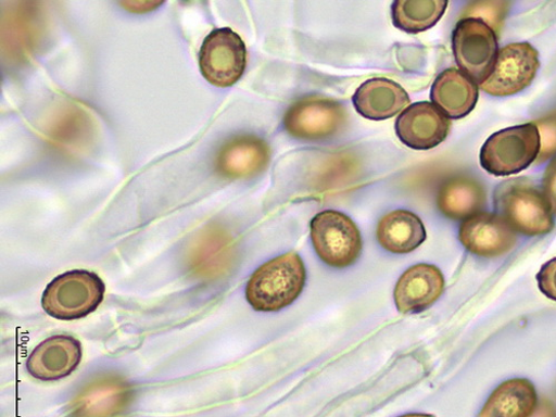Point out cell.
Instances as JSON below:
<instances>
[{"label":"cell","mask_w":556,"mask_h":417,"mask_svg":"<svg viewBox=\"0 0 556 417\" xmlns=\"http://www.w3.org/2000/svg\"><path fill=\"white\" fill-rule=\"evenodd\" d=\"M346 117V111L339 102L306 97L290 106L285 116V127L295 138L319 141L341 130Z\"/></svg>","instance_id":"obj_9"},{"label":"cell","mask_w":556,"mask_h":417,"mask_svg":"<svg viewBox=\"0 0 556 417\" xmlns=\"http://www.w3.org/2000/svg\"><path fill=\"white\" fill-rule=\"evenodd\" d=\"M450 129V119L429 102L409 105L395 123L400 141L415 151H429L439 147L445 141Z\"/></svg>","instance_id":"obj_10"},{"label":"cell","mask_w":556,"mask_h":417,"mask_svg":"<svg viewBox=\"0 0 556 417\" xmlns=\"http://www.w3.org/2000/svg\"><path fill=\"white\" fill-rule=\"evenodd\" d=\"M543 194L552 213L556 215V159L547 166L543 178Z\"/></svg>","instance_id":"obj_24"},{"label":"cell","mask_w":556,"mask_h":417,"mask_svg":"<svg viewBox=\"0 0 556 417\" xmlns=\"http://www.w3.org/2000/svg\"><path fill=\"white\" fill-rule=\"evenodd\" d=\"M104 295L105 285L98 274L76 269L58 276L46 288L41 306L56 319L74 320L96 312Z\"/></svg>","instance_id":"obj_3"},{"label":"cell","mask_w":556,"mask_h":417,"mask_svg":"<svg viewBox=\"0 0 556 417\" xmlns=\"http://www.w3.org/2000/svg\"><path fill=\"white\" fill-rule=\"evenodd\" d=\"M270 159L269 147L254 135L230 139L219 151L216 167L228 178H250L263 172Z\"/></svg>","instance_id":"obj_15"},{"label":"cell","mask_w":556,"mask_h":417,"mask_svg":"<svg viewBox=\"0 0 556 417\" xmlns=\"http://www.w3.org/2000/svg\"><path fill=\"white\" fill-rule=\"evenodd\" d=\"M541 137L534 123L494 132L484 143L480 162L495 176H509L527 169L539 157Z\"/></svg>","instance_id":"obj_4"},{"label":"cell","mask_w":556,"mask_h":417,"mask_svg":"<svg viewBox=\"0 0 556 417\" xmlns=\"http://www.w3.org/2000/svg\"><path fill=\"white\" fill-rule=\"evenodd\" d=\"M311 240L318 257L334 268L352 266L363 250L361 231L353 219L332 210L314 216Z\"/></svg>","instance_id":"obj_5"},{"label":"cell","mask_w":556,"mask_h":417,"mask_svg":"<svg viewBox=\"0 0 556 417\" xmlns=\"http://www.w3.org/2000/svg\"><path fill=\"white\" fill-rule=\"evenodd\" d=\"M541 137L539 162H544L556 153V114L540 119L536 124Z\"/></svg>","instance_id":"obj_22"},{"label":"cell","mask_w":556,"mask_h":417,"mask_svg":"<svg viewBox=\"0 0 556 417\" xmlns=\"http://www.w3.org/2000/svg\"><path fill=\"white\" fill-rule=\"evenodd\" d=\"M536 407L534 386L527 379H514L491 394L479 417H530Z\"/></svg>","instance_id":"obj_18"},{"label":"cell","mask_w":556,"mask_h":417,"mask_svg":"<svg viewBox=\"0 0 556 417\" xmlns=\"http://www.w3.org/2000/svg\"><path fill=\"white\" fill-rule=\"evenodd\" d=\"M409 103L407 91L396 81L384 77L367 79L353 97L356 112L370 121L392 118Z\"/></svg>","instance_id":"obj_14"},{"label":"cell","mask_w":556,"mask_h":417,"mask_svg":"<svg viewBox=\"0 0 556 417\" xmlns=\"http://www.w3.org/2000/svg\"><path fill=\"white\" fill-rule=\"evenodd\" d=\"M445 280L434 265L417 264L400 277L394 301L400 313L415 314L431 307L443 294Z\"/></svg>","instance_id":"obj_13"},{"label":"cell","mask_w":556,"mask_h":417,"mask_svg":"<svg viewBox=\"0 0 556 417\" xmlns=\"http://www.w3.org/2000/svg\"><path fill=\"white\" fill-rule=\"evenodd\" d=\"M494 206L497 215L521 235L544 236L554 227L544 194L527 178L502 182L494 193Z\"/></svg>","instance_id":"obj_2"},{"label":"cell","mask_w":556,"mask_h":417,"mask_svg":"<svg viewBox=\"0 0 556 417\" xmlns=\"http://www.w3.org/2000/svg\"><path fill=\"white\" fill-rule=\"evenodd\" d=\"M536 278L540 291L556 302V257L542 266Z\"/></svg>","instance_id":"obj_23"},{"label":"cell","mask_w":556,"mask_h":417,"mask_svg":"<svg viewBox=\"0 0 556 417\" xmlns=\"http://www.w3.org/2000/svg\"><path fill=\"white\" fill-rule=\"evenodd\" d=\"M248 50L242 37L228 27L212 30L200 51V68L212 85L227 88L236 85L244 75Z\"/></svg>","instance_id":"obj_7"},{"label":"cell","mask_w":556,"mask_h":417,"mask_svg":"<svg viewBox=\"0 0 556 417\" xmlns=\"http://www.w3.org/2000/svg\"><path fill=\"white\" fill-rule=\"evenodd\" d=\"M486 202L482 185L470 177H454L443 184L438 206L451 219H467L481 213Z\"/></svg>","instance_id":"obj_19"},{"label":"cell","mask_w":556,"mask_h":417,"mask_svg":"<svg viewBox=\"0 0 556 417\" xmlns=\"http://www.w3.org/2000/svg\"><path fill=\"white\" fill-rule=\"evenodd\" d=\"M431 100L447 118H465L477 106L479 88L467 74L456 68H448L434 80Z\"/></svg>","instance_id":"obj_16"},{"label":"cell","mask_w":556,"mask_h":417,"mask_svg":"<svg viewBox=\"0 0 556 417\" xmlns=\"http://www.w3.org/2000/svg\"><path fill=\"white\" fill-rule=\"evenodd\" d=\"M400 417H435V416L432 414L410 413V414L402 415Z\"/></svg>","instance_id":"obj_27"},{"label":"cell","mask_w":556,"mask_h":417,"mask_svg":"<svg viewBox=\"0 0 556 417\" xmlns=\"http://www.w3.org/2000/svg\"><path fill=\"white\" fill-rule=\"evenodd\" d=\"M452 49L460 72L478 84L491 75L498 45L495 30L478 18H463L453 30Z\"/></svg>","instance_id":"obj_6"},{"label":"cell","mask_w":556,"mask_h":417,"mask_svg":"<svg viewBox=\"0 0 556 417\" xmlns=\"http://www.w3.org/2000/svg\"><path fill=\"white\" fill-rule=\"evenodd\" d=\"M446 0H396L392 4V20L396 28L407 34H420L432 27L443 17Z\"/></svg>","instance_id":"obj_20"},{"label":"cell","mask_w":556,"mask_h":417,"mask_svg":"<svg viewBox=\"0 0 556 417\" xmlns=\"http://www.w3.org/2000/svg\"><path fill=\"white\" fill-rule=\"evenodd\" d=\"M380 245L393 254H407L419 249L427 240V229L416 214L397 210L384 215L377 230Z\"/></svg>","instance_id":"obj_17"},{"label":"cell","mask_w":556,"mask_h":417,"mask_svg":"<svg viewBox=\"0 0 556 417\" xmlns=\"http://www.w3.org/2000/svg\"><path fill=\"white\" fill-rule=\"evenodd\" d=\"M306 285V268L296 252L260 266L247 286V300L257 312H278L293 304Z\"/></svg>","instance_id":"obj_1"},{"label":"cell","mask_w":556,"mask_h":417,"mask_svg":"<svg viewBox=\"0 0 556 417\" xmlns=\"http://www.w3.org/2000/svg\"><path fill=\"white\" fill-rule=\"evenodd\" d=\"M507 3H475L472 8L467 11V18H478L485 22L492 29H498L502 26L504 16L506 14Z\"/></svg>","instance_id":"obj_21"},{"label":"cell","mask_w":556,"mask_h":417,"mask_svg":"<svg viewBox=\"0 0 556 417\" xmlns=\"http://www.w3.org/2000/svg\"><path fill=\"white\" fill-rule=\"evenodd\" d=\"M458 238L469 252L488 258L508 253L517 243L516 230L491 213H479L463 222Z\"/></svg>","instance_id":"obj_11"},{"label":"cell","mask_w":556,"mask_h":417,"mask_svg":"<svg viewBox=\"0 0 556 417\" xmlns=\"http://www.w3.org/2000/svg\"><path fill=\"white\" fill-rule=\"evenodd\" d=\"M530 417H556V409L551 402L544 400Z\"/></svg>","instance_id":"obj_26"},{"label":"cell","mask_w":556,"mask_h":417,"mask_svg":"<svg viewBox=\"0 0 556 417\" xmlns=\"http://www.w3.org/2000/svg\"><path fill=\"white\" fill-rule=\"evenodd\" d=\"M539 68V53L531 43H509L498 52L491 75L480 86L492 97H511L531 85Z\"/></svg>","instance_id":"obj_8"},{"label":"cell","mask_w":556,"mask_h":417,"mask_svg":"<svg viewBox=\"0 0 556 417\" xmlns=\"http://www.w3.org/2000/svg\"><path fill=\"white\" fill-rule=\"evenodd\" d=\"M83 357L81 344L68 336H55L37 345L26 362L28 374L37 380L59 381L75 372Z\"/></svg>","instance_id":"obj_12"},{"label":"cell","mask_w":556,"mask_h":417,"mask_svg":"<svg viewBox=\"0 0 556 417\" xmlns=\"http://www.w3.org/2000/svg\"><path fill=\"white\" fill-rule=\"evenodd\" d=\"M164 2H156V0H153V2H148V0H144V2H141V0H136V2H121L119 5H122L126 11L130 13L136 14H144L152 11L157 10L161 5H163Z\"/></svg>","instance_id":"obj_25"}]
</instances>
